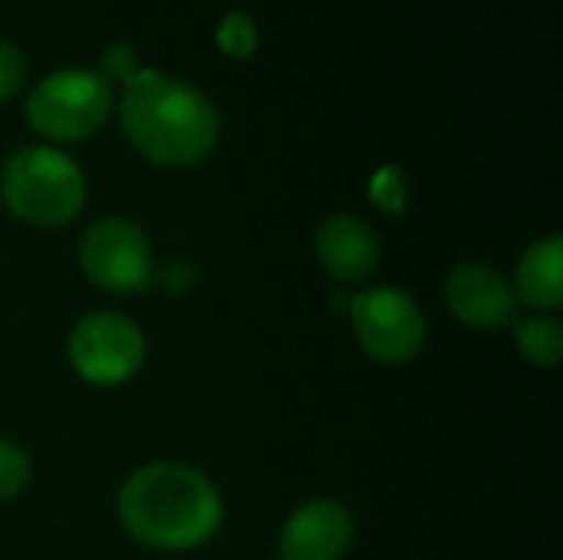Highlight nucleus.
Listing matches in <instances>:
<instances>
[{"mask_svg":"<svg viewBox=\"0 0 563 560\" xmlns=\"http://www.w3.org/2000/svg\"><path fill=\"white\" fill-rule=\"evenodd\" d=\"M115 508L125 535L155 551H195L208 545L224 521V502L214 482L181 462L135 469Z\"/></svg>","mask_w":563,"mask_h":560,"instance_id":"1","label":"nucleus"},{"mask_svg":"<svg viewBox=\"0 0 563 560\" xmlns=\"http://www.w3.org/2000/svg\"><path fill=\"white\" fill-rule=\"evenodd\" d=\"M353 515L333 498L300 505L280 528L284 560H340L353 545Z\"/></svg>","mask_w":563,"mask_h":560,"instance_id":"9","label":"nucleus"},{"mask_svg":"<svg viewBox=\"0 0 563 560\" xmlns=\"http://www.w3.org/2000/svg\"><path fill=\"white\" fill-rule=\"evenodd\" d=\"M218 46L228 53V56H251L257 50V26L251 20V13L244 10H231L224 17V23L218 26Z\"/></svg>","mask_w":563,"mask_h":560,"instance_id":"14","label":"nucleus"},{"mask_svg":"<svg viewBox=\"0 0 563 560\" xmlns=\"http://www.w3.org/2000/svg\"><path fill=\"white\" fill-rule=\"evenodd\" d=\"M69 363L92 386H122L145 363V333L125 314H86L69 333Z\"/></svg>","mask_w":563,"mask_h":560,"instance_id":"7","label":"nucleus"},{"mask_svg":"<svg viewBox=\"0 0 563 560\" xmlns=\"http://www.w3.org/2000/svg\"><path fill=\"white\" fill-rule=\"evenodd\" d=\"M33 475V462L26 449L13 439H0V502L16 498Z\"/></svg>","mask_w":563,"mask_h":560,"instance_id":"13","label":"nucleus"},{"mask_svg":"<svg viewBox=\"0 0 563 560\" xmlns=\"http://www.w3.org/2000/svg\"><path fill=\"white\" fill-rule=\"evenodd\" d=\"M0 198L10 215L33 228H59L82 211L86 178L66 152L49 145H26L3 162Z\"/></svg>","mask_w":563,"mask_h":560,"instance_id":"3","label":"nucleus"},{"mask_svg":"<svg viewBox=\"0 0 563 560\" xmlns=\"http://www.w3.org/2000/svg\"><path fill=\"white\" fill-rule=\"evenodd\" d=\"M449 310L472 330H505L518 320V297L511 281L482 261L459 264L445 281Z\"/></svg>","mask_w":563,"mask_h":560,"instance_id":"8","label":"nucleus"},{"mask_svg":"<svg viewBox=\"0 0 563 560\" xmlns=\"http://www.w3.org/2000/svg\"><path fill=\"white\" fill-rule=\"evenodd\" d=\"M119 122L125 139L162 168H191L211 155L221 119L214 102L191 83L158 69H139L122 92Z\"/></svg>","mask_w":563,"mask_h":560,"instance_id":"2","label":"nucleus"},{"mask_svg":"<svg viewBox=\"0 0 563 560\" xmlns=\"http://www.w3.org/2000/svg\"><path fill=\"white\" fill-rule=\"evenodd\" d=\"M139 53L129 46V43H112L102 50V59H99V76L112 86V83H129L135 73H139Z\"/></svg>","mask_w":563,"mask_h":560,"instance_id":"16","label":"nucleus"},{"mask_svg":"<svg viewBox=\"0 0 563 560\" xmlns=\"http://www.w3.org/2000/svg\"><path fill=\"white\" fill-rule=\"evenodd\" d=\"M112 112V86L89 69H56L40 79L26 99V122L53 142H82L96 135Z\"/></svg>","mask_w":563,"mask_h":560,"instance_id":"4","label":"nucleus"},{"mask_svg":"<svg viewBox=\"0 0 563 560\" xmlns=\"http://www.w3.org/2000/svg\"><path fill=\"white\" fill-rule=\"evenodd\" d=\"M518 350L534 366H558L563 360V323L554 314H534L511 323Z\"/></svg>","mask_w":563,"mask_h":560,"instance_id":"12","label":"nucleus"},{"mask_svg":"<svg viewBox=\"0 0 563 560\" xmlns=\"http://www.w3.org/2000/svg\"><path fill=\"white\" fill-rule=\"evenodd\" d=\"M369 195H373V205H379L383 211H389V215L402 211V208H406V201H409L406 175H402L399 168H393V165H389V168H383V172H376Z\"/></svg>","mask_w":563,"mask_h":560,"instance_id":"15","label":"nucleus"},{"mask_svg":"<svg viewBox=\"0 0 563 560\" xmlns=\"http://www.w3.org/2000/svg\"><path fill=\"white\" fill-rule=\"evenodd\" d=\"M320 267L340 284H363L379 267V238L356 215H333L317 231Z\"/></svg>","mask_w":563,"mask_h":560,"instance_id":"10","label":"nucleus"},{"mask_svg":"<svg viewBox=\"0 0 563 560\" xmlns=\"http://www.w3.org/2000/svg\"><path fill=\"white\" fill-rule=\"evenodd\" d=\"M23 79H26V63H23L20 50L13 43L0 40V102L16 96Z\"/></svg>","mask_w":563,"mask_h":560,"instance_id":"17","label":"nucleus"},{"mask_svg":"<svg viewBox=\"0 0 563 560\" xmlns=\"http://www.w3.org/2000/svg\"><path fill=\"white\" fill-rule=\"evenodd\" d=\"M356 343L376 363L399 366L426 347V314L412 294L399 287H369L350 304Z\"/></svg>","mask_w":563,"mask_h":560,"instance_id":"6","label":"nucleus"},{"mask_svg":"<svg viewBox=\"0 0 563 560\" xmlns=\"http://www.w3.org/2000/svg\"><path fill=\"white\" fill-rule=\"evenodd\" d=\"M79 267L89 284L115 297L145 294L155 281V254L142 224L129 218L96 221L79 244Z\"/></svg>","mask_w":563,"mask_h":560,"instance_id":"5","label":"nucleus"},{"mask_svg":"<svg viewBox=\"0 0 563 560\" xmlns=\"http://www.w3.org/2000/svg\"><path fill=\"white\" fill-rule=\"evenodd\" d=\"M515 297L541 314H551L563 304V238L548 234L528 244L518 261Z\"/></svg>","mask_w":563,"mask_h":560,"instance_id":"11","label":"nucleus"}]
</instances>
